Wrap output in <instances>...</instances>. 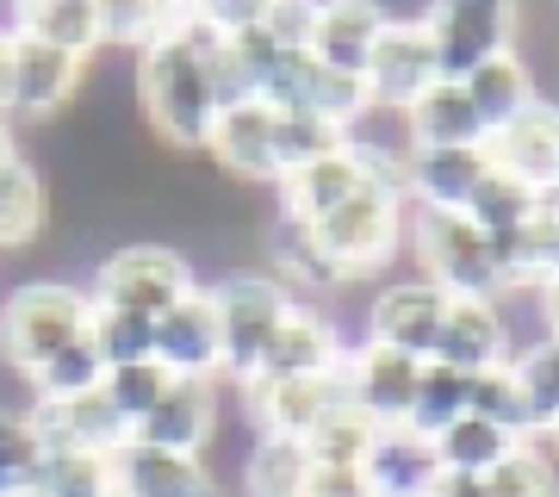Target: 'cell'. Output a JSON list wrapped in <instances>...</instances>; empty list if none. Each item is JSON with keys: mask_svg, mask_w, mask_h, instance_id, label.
Segmentation results:
<instances>
[{"mask_svg": "<svg viewBox=\"0 0 559 497\" xmlns=\"http://www.w3.org/2000/svg\"><path fill=\"white\" fill-rule=\"evenodd\" d=\"M131 87H138V113H143V125L156 131L162 150H175V156L205 150L212 119H218V94H212L200 44L187 38L180 25H168L150 50H138Z\"/></svg>", "mask_w": 559, "mask_h": 497, "instance_id": "1", "label": "cell"}, {"mask_svg": "<svg viewBox=\"0 0 559 497\" xmlns=\"http://www.w3.org/2000/svg\"><path fill=\"white\" fill-rule=\"evenodd\" d=\"M404 218H411V205H404L399 180L367 175L355 193H348L336 212H330V218L305 224V230L318 237L323 261L336 268L342 286H355V280L385 274V261L404 249Z\"/></svg>", "mask_w": 559, "mask_h": 497, "instance_id": "2", "label": "cell"}, {"mask_svg": "<svg viewBox=\"0 0 559 497\" xmlns=\"http://www.w3.org/2000/svg\"><path fill=\"white\" fill-rule=\"evenodd\" d=\"M404 249L417 261V274L429 280V286H441L448 298H498L503 293L498 242L485 237L466 212L411 205V218H404Z\"/></svg>", "mask_w": 559, "mask_h": 497, "instance_id": "3", "label": "cell"}, {"mask_svg": "<svg viewBox=\"0 0 559 497\" xmlns=\"http://www.w3.org/2000/svg\"><path fill=\"white\" fill-rule=\"evenodd\" d=\"M212 305H218V342H224V386H249L267 355L274 330L299 293L274 274V268H224L212 280Z\"/></svg>", "mask_w": 559, "mask_h": 497, "instance_id": "4", "label": "cell"}, {"mask_svg": "<svg viewBox=\"0 0 559 497\" xmlns=\"http://www.w3.org/2000/svg\"><path fill=\"white\" fill-rule=\"evenodd\" d=\"M87 293L69 280H25L0 298V360L20 379H32L50 355H62L75 336H87Z\"/></svg>", "mask_w": 559, "mask_h": 497, "instance_id": "5", "label": "cell"}, {"mask_svg": "<svg viewBox=\"0 0 559 497\" xmlns=\"http://www.w3.org/2000/svg\"><path fill=\"white\" fill-rule=\"evenodd\" d=\"M200 286V268L180 256L175 242H119L112 256L94 268L87 280V305L106 311H138V318H162L175 298H187Z\"/></svg>", "mask_w": 559, "mask_h": 497, "instance_id": "6", "label": "cell"}, {"mask_svg": "<svg viewBox=\"0 0 559 497\" xmlns=\"http://www.w3.org/2000/svg\"><path fill=\"white\" fill-rule=\"evenodd\" d=\"M417 20L436 32L441 75H454V81H460L466 69H479L485 57H498V50H516L522 0H429Z\"/></svg>", "mask_w": 559, "mask_h": 497, "instance_id": "7", "label": "cell"}, {"mask_svg": "<svg viewBox=\"0 0 559 497\" xmlns=\"http://www.w3.org/2000/svg\"><path fill=\"white\" fill-rule=\"evenodd\" d=\"M441 81V57H436V32L411 13V20H385V32L373 38V57L360 69V87H367V106L380 113H404L417 94H429Z\"/></svg>", "mask_w": 559, "mask_h": 497, "instance_id": "8", "label": "cell"}, {"mask_svg": "<svg viewBox=\"0 0 559 497\" xmlns=\"http://www.w3.org/2000/svg\"><path fill=\"white\" fill-rule=\"evenodd\" d=\"M448 305H454V298L441 293V286H429L423 274L385 280V286H373V298H367V323H360V336L429 360L436 355V336H441Z\"/></svg>", "mask_w": 559, "mask_h": 497, "instance_id": "9", "label": "cell"}, {"mask_svg": "<svg viewBox=\"0 0 559 497\" xmlns=\"http://www.w3.org/2000/svg\"><path fill=\"white\" fill-rule=\"evenodd\" d=\"M485 156H491V168L516 175L522 187H535L540 205L559 199V99L535 94L516 119L485 138Z\"/></svg>", "mask_w": 559, "mask_h": 497, "instance_id": "10", "label": "cell"}, {"mask_svg": "<svg viewBox=\"0 0 559 497\" xmlns=\"http://www.w3.org/2000/svg\"><path fill=\"white\" fill-rule=\"evenodd\" d=\"M348 348H355V342L342 336V323L330 318V311H318V305H305L299 298V305L286 311V323L274 330V342H267V355H261V367H255L249 386L305 379V374H342Z\"/></svg>", "mask_w": 559, "mask_h": 497, "instance_id": "11", "label": "cell"}, {"mask_svg": "<svg viewBox=\"0 0 559 497\" xmlns=\"http://www.w3.org/2000/svg\"><path fill=\"white\" fill-rule=\"evenodd\" d=\"M348 398H355L367 417L380 423V429H404L411 417V404H417V379H423V360L404 355V348H385V342H367L360 336L348 348Z\"/></svg>", "mask_w": 559, "mask_h": 497, "instance_id": "12", "label": "cell"}, {"mask_svg": "<svg viewBox=\"0 0 559 497\" xmlns=\"http://www.w3.org/2000/svg\"><path fill=\"white\" fill-rule=\"evenodd\" d=\"M218 423H224V379H175L131 436L150 441V448H168V454H205Z\"/></svg>", "mask_w": 559, "mask_h": 497, "instance_id": "13", "label": "cell"}, {"mask_svg": "<svg viewBox=\"0 0 559 497\" xmlns=\"http://www.w3.org/2000/svg\"><path fill=\"white\" fill-rule=\"evenodd\" d=\"M150 355L175 379H224V342H218V305L212 286H193L156 318V348Z\"/></svg>", "mask_w": 559, "mask_h": 497, "instance_id": "14", "label": "cell"}, {"mask_svg": "<svg viewBox=\"0 0 559 497\" xmlns=\"http://www.w3.org/2000/svg\"><path fill=\"white\" fill-rule=\"evenodd\" d=\"M81 87H87V57L13 32V119H57Z\"/></svg>", "mask_w": 559, "mask_h": 497, "instance_id": "15", "label": "cell"}, {"mask_svg": "<svg viewBox=\"0 0 559 497\" xmlns=\"http://www.w3.org/2000/svg\"><path fill=\"white\" fill-rule=\"evenodd\" d=\"M32 436L38 448H75V454H119L131 441V423L106 404V392H81V398H32Z\"/></svg>", "mask_w": 559, "mask_h": 497, "instance_id": "16", "label": "cell"}, {"mask_svg": "<svg viewBox=\"0 0 559 497\" xmlns=\"http://www.w3.org/2000/svg\"><path fill=\"white\" fill-rule=\"evenodd\" d=\"M205 156L218 162L230 180H249V187H280L274 106H267V99H237V106H218L212 138H205Z\"/></svg>", "mask_w": 559, "mask_h": 497, "instance_id": "17", "label": "cell"}, {"mask_svg": "<svg viewBox=\"0 0 559 497\" xmlns=\"http://www.w3.org/2000/svg\"><path fill=\"white\" fill-rule=\"evenodd\" d=\"M342 367H348V360H342ZM342 398H348V379L342 374H305V379H274V386H242V404H249L255 429L293 436V441L311 436Z\"/></svg>", "mask_w": 559, "mask_h": 497, "instance_id": "18", "label": "cell"}, {"mask_svg": "<svg viewBox=\"0 0 559 497\" xmlns=\"http://www.w3.org/2000/svg\"><path fill=\"white\" fill-rule=\"evenodd\" d=\"M429 360H441V367H454L466 379L503 367L510 360V330H503L498 298H454L448 318H441V336H436V355Z\"/></svg>", "mask_w": 559, "mask_h": 497, "instance_id": "19", "label": "cell"}, {"mask_svg": "<svg viewBox=\"0 0 559 497\" xmlns=\"http://www.w3.org/2000/svg\"><path fill=\"white\" fill-rule=\"evenodd\" d=\"M212 485L218 473L205 466V454H168L138 436L112 454V497H205Z\"/></svg>", "mask_w": 559, "mask_h": 497, "instance_id": "20", "label": "cell"}, {"mask_svg": "<svg viewBox=\"0 0 559 497\" xmlns=\"http://www.w3.org/2000/svg\"><path fill=\"white\" fill-rule=\"evenodd\" d=\"M385 0H318V25H311V57L336 75H360L373 57V38L385 32Z\"/></svg>", "mask_w": 559, "mask_h": 497, "instance_id": "21", "label": "cell"}, {"mask_svg": "<svg viewBox=\"0 0 559 497\" xmlns=\"http://www.w3.org/2000/svg\"><path fill=\"white\" fill-rule=\"evenodd\" d=\"M479 175H485V150H411L399 168V193H404V205L466 212Z\"/></svg>", "mask_w": 559, "mask_h": 497, "instance_id": "22", "label": "cell"}, {"mask_svg": "<svg viewBox=\"0 0 559 497\" xmlns=\"http://www.w3.org/2000/svg\"><path fill=\"white\" fill-rule=\"evenodd\" d=\"M360 180H367V168H360L355 150L342 143V150H330V156L305 162V168H293V175H280V187H274V193H280V218H293V224L330 218Z\"/></svg>", "mask_w": 559, "mask_h": 497, "instance_id": "23", "label": "cell"}, {"mask_svg": "<svg viewBox=\"0 0 559 497\" xmlns=\"http://www.w3.org/2000/svg\"><path fill=\"white\" fill-rule=\"evenodd\" d=\"M404 131H411V150H485V125L454 75H441L429 94L404 106Z\"/></svg>", "mask_w": 559, "mask_h": 497, "instance_id": "24", "label": "cell"}, {"mask_svg": "<svg viewBox=\"0 0 559 497\" xmlns=\"http://www.w3.org/2000/svg\"><path fill=\"white\" fill-rule=\"evenodd\" d=\"M503 374H510V386H516L522 441H547L559 429V336H540V342L510 348Z\"/></svg>", "mask_w": 559, "mask_h": 497, "instance_id": "25", "label": "cell"}, {"mask_svg": "<svg viewBox=\"0 0 559 497\" xmlns=\"http://www.w3.org/2000/svg\"><path fill=\"white\" fill-rule=\"evenodd\" d=\"M360 473L373 485V497H429L441 478L436 441L411 436V429H380V441L367 448Z\"/></svg>", "mask_w": 559, "mask_h": 497, "instance_id": "26", "label": "cell"}, {"mask_svg": "<svg viewBox=\"0 0 559 497\" xmlns=\"http://www.w3.org/2000/svg\"><path fill=\"white\" fill-rule=\"evenodd\" d=\"M503 293H559V212L540 205L528 224L498 237Z\"/></svg>", "mask_w": 559, "mask_h": 497, "instance_id": "27", "label": "cell"}, {"mask_svg": "<svg viewBox=\"0 0 559 497\" xmlns=\"http://www.w3.org/2000/svg\"><path fill=\"white\" fill-rule=\"evenodd\" d=\"M460 87H466V99H473V113H479V125H485V138H491L498 125H510L522 106L535 99V69H528L522 50H498V57H485L479 69H466Z\"/></svg>", "mask_w": 559, "mask_h": 497, "instance_id": "28", "label": "cell"}, {"mask_svg": "<svg viewBox=\"0 0 559 497\" xmlns=\"http://www.w3.org/2000/svg\"><path fill=\"white\" fill-rule=\"evenodd\" d=\"M50 224V187L25 156L0 162V256H25Z\"/></svg>", "mask_w": 559, "mask_h": 497, "instance_id": "29", "label": "cell"}, {"mask_svg": "<svg viewBox=\"0 0 559 497\" xmlns=\"http://www.w3.org/2000/svg\"><path fill=\"white\" fill-rule=\"evenodd\" d=\"M305 485H311V448L293 436L255 429V448L242 454L237 492L242 497H305Z\"/></svg>", "mask_w": 559, "mask_h": 497, "instance_id": "30", "label": "cell"}, {"mask_svg": "<svg viewBox=\"0 0 559 497\" xmlns=\"http://www.w3.org/2000/svg\"><path fill=\"white\" fill-rule=\"evenodd\" d=\"M13 32L57 44V50H75V57H87V62L100 50L94 0H13Z\"/></svg>", "mask_w": 559, "mask_h": 497, "instance_id": "31", "label": "cell"}, {"mask_svg": "<svg viewBox=\"0 0 559 497\" xmlns=\"http://www.w3.org/2000/svg\"><path fill=\"white\" fill-rule=\"evenodd\" d=\"M25 485L38 497H112V454H75V448H38Z\"/></svg>", "mask_w": 559, "mask_h": 497, "instance_id": "32", "label": "cell"}, {"mask_svg": "<svg viewBox=\"0 0 559 497\" xmlns=\"http://www.w3.org/2000/svg\"><path fill=\"white\" fill-rule=\"evenodd\" d=\"M516 429H503V423H491V417H466L454 423V429H441L436 436V460H441V473H473V478H485L491 466H498L510 448H516Z\"/></svg>", "mask_w": 559, "mask_h": 497, "instance_id": "33", "label": "cell"}, {"mask_svg": "<svg viewBox=\"0 0 559 497\" xmlns=\"http://www.w3.org/2000/svg\"><path fill=\"white\" fill-rule=\"evenodd\" d=\"M535 212H540V193H535V187H522L516 175L491 168V156H485V175H479V187H473V199H466V218H473L485 237L498 242V237H510L516 224H528Z\"/></svg>", "mask_w": 559, "mask_h": 497, "instance_id": "34", "label": "cell"}, {"mask_svg": "<svg viewBox=\"0 0 559 497\" xmlns=\"http://www.w3.org/2000/svg\"><path fill=\"white\" fill-rule=\"evenodd\" d=\"M267 261H274V274L286 280L293 293H336L342 286L336 268L323 261L318 237H311L305 224H293V218H274V230H267Z\"/></svg>", "mask_w": 559, "mask_h": 497, "instance_id": "35", "label": "cell"}, {"mask_svg": "<svg viewBox=\"0 0 559 497\" xmlns=\"http://www.w3.org/2000/svg\"><path fill=\"white\" fill-rule=\"evenodd\" d=\"M466 392H473V379L454 374V367H441V360H423V379H417V404H411V417L404 429L423 441H436L441 429H454L466 417Z\"/></svg>", "mask_w": 559, "mask_h": 497, "instance_id": "36", "label": "cell"}, {"mask_svg": "<svg viewBox=\"0 0 559 497\" xmlns=\"http://www.w3.org/2000/svg\"><path fill=\"white\" fill-rule=\"evenodd\" d=\"M373 441H380V423L367 417L355 398H342L336 411H330V417L305 436V448H311V460H318V466H360Z\"/></svg>", "mask_w": 559, "mask_h": 497, "instance_id": "37", "label": "cell"}, {"mask_svg": "<svg viewBox=\"0 0 559 497\" xmlns=\"http://www.w3.org/2000/svg\"><path fill=\"white\" fill-rule=\"evenodd\" d=\"M485 492L491 497H559V454L547 441H516L485 473Z\"/></svg>", "mask_w": 559, "mask_h": 497, "instance_id": "38", "label": "cell"}, {"mask_svg": "<svg viewBox=\"0 0 559 497\" xmlns=\"http://www.w3.org/2000/svg\"><path fill=\"white\" fill-rule=\"evenodd\" d=\"M100 379H106V360L94 348V336H75L62 355L44 360L25 386H32V398H81V392H100Z\"/></svg>", "mask_w": 559, "mask_h": 497, "instance_id": "39", "label": "cell"}, {"mask_svg": "<svg viewBox=\"0 0 559 497\" xmlns=\"http://www.w3.org/2000/svg\"><path fill=\"white\" fill-rule=\"evenodd\" d=\"M94 25H100V50H124V57L150 50L168 32L156 0H94Z\"/></svg>", "mask_w": 559, "mask_h": 497, "instance_id": "40", "label": "cell"}, {"mask_svg": "<svg viewBox=\"0 0 559 497\" xmlns=\"http://www.w3.org/2000/svg\"><path fill=\"white\" fill-rule=\"evenodd\" d=\"M87 336H94L106 367L156 360L150 355V348H156V318H138V311H106V305H94V311H87Z\"/></svg>", "mask_w": 559, "mask_h": 497, "instance_id": "41", "label": "cell"}, {"mask_svg": "<svg viewBox=\"0 0 559 497\" xmlns=\"http://www.w3.org/2000/svg\"><path fill=\"white\" fill-rule=\"evenodd\" d=\"M342 150V125H330L323 113H274V156H280V175H293L305 162Z\"/></svg>", "mask_w": 559, "mask_h": 497, "instance_id": "42", "label": "cell"}, {"mask_svg": "<svg viewBox=\"0 0 559 497\" xmlns=\"http://www.w3.org/2000/svg\"><path fill=\"white\" fill-rule=\"evenodd\" d=\"M175 386V374L162 367V360H131V367H106V379H100V392H106V404L119 411L131 429H138L143 417H150V404H156L162 392Z\"/></svg>", "mask_w": 559, "mask_h": 497, "instance_id": "43", "label": "cell"}, {"mask_svg": "<svg viewBox=\"0 0 559 497\" xmlns=\"http://www.w3.org/2000/svg\"><path fill=\"white\" fill-rule=\"evenodd\" d=\"M32 460H38V436H32L25 411H0V497L20 492Z\"/></svg>", "mask_w": 559, "mask_h": 497, "instance_id": "44", "label": "cell"}, {"mask_svg": "<svg viewBox=\"0 0 559 497\" xmlns=\"http://www.w3.org/2000/svg\"><path fill=\"white\" fill-rule=\"evenodd\" d=\"M466 411H473V417H491V423H503V429H516V436H522L516 386H510V374H503V367H491V374L473 379V392H466Z\"/></svg>", "mask_w": 559, "mask_h": 497, "instance_id": "45", "label": "cell"}, {"mask_svg": "<svg viewBox=\"0 0 559 497\" xmlns=\"http://www.w3.org/2000/svg\"><path fill=\"white\" fill-rule=\"evenodd\" d=\"M311 25H318V0H274L261 32L280 44V50H311Z\"/></svg>", "mask_w": 559, "mask_h": 497, "instance_id": "46", "label": "cell"}, {"mask_svg": "<svg viewBox=\"0 0 559 497\" xmlns=\"http://www.w3.org/2000/svg\"><path fill=\"white\" fill-rule=\"evenodd\" d=\"M267 7H274V0H200V20L218 25L224 38H237V32H255V25L267 20Z\"/></svg>", "mask_w": 559, "mask_h": 497, "instance_id": "47", "label": "cell"}, {"mask_svg": "<svg viewBox=\"0 0 559 497\" xmlns=\"http://www.w3.org/2000/svg\"><path fill=\"white\" fill-rule=\"evenodd\" d=\"M305 497H373V485H367L360 466H318V460H311V485H305Z\"/></svg>", "mask_w": 559, "mask_h": 497, "instance_id": "48", "label": "cell"}, {"mask_svg": "<svg viewBox=\"0 0 559 497\" xmlns=\"http://www.w3.org/2000/svg\"><path fill=\"white\" fill-rule=\"evenodd\" d=\"M429 497H491V492H485V478H473V473H441Z\"/></svg>", "mask_w": 559, "mask_h": 497, "instance_id": "49", "label": "cell"}, {"mask_svg": "<svg viewBox=\"0 0 559 497\" xmlns=\"http://www.w3.org/2000/svg\"><path fill=\"white\" fill-rule=\"evenodd\" d=\"M0 113L13 119V32H0Z\"/></svg>", "mask_w": 559, "mask_h": 497, "instance_id": "50", "label": "cell"}, {"mask_svg": "<svg viewBox=\"0 0 559 497\" xmlns=\"http://www.w3.org/2000/svg\"><path fill=\"white\" fill-rule=\"evenodd\" d=\"M162 7V20L168 25H180V20H193V13H200V0H156Z\"/></svg>", "mask_w": 559, "mask_h": 497, "instance_id": "51", "label": "cell"}, {"mask_svg": "<svg viewBox=\"0 0 559 497\" xmlns=\"http://www.w3.org/2000/svg\"><path fill=\"white\" fill-rule=\"evenodd\" d=\"M7 156H20V150H13V119L0 113V162H7Z\"/></svg>", "mask_w": 559, "mask_h": 497, "instance_id": "52", "label": "cell"}, {"mask_svg": "<svg viewBox=\"0 0 559 497\" xmlns=\"http://www.w3.org/2000/svg\"><path fill=\"white\" fill-rule=\"evenodd\" d=\"M205 497H242V492H237V485H224V478H218V485H212V492H205Z\"/></svg>", "mask_w": 559, "mask_h": 497, "instance_id": "53", "label": "cell"}, {"mask_svg": "<svg viewBox=\"0 0 559 497\" xmlns=\"http://www.w3.org/2000/svg\"><path fill=\"white\" fill-rule=\"evenodd\" d=\"M7 497H38V492H32V485H20V492H7Z\"/></svg>", "mask_w": 559, "mask_h": 497, "instance_id": "54", "label": "cell"}, {"mask_svg": "<svg viewBox=\"0 0 559 497\" xmlns=\"http://www.w3.org/2000/svg\"><path fill=\"white\" fill-rule=\"evenodd\" d=\"M547 448H554V454H559V429H554V436H547Z\"/></svg>", "mask_w": 559, "mask_h": 497, "instance_id": "55", "label": "cell"}, {"mask_svg": "<svg viewBox=\"0 0 559 497\" xmlns=\"http://www.w3.org/2000/svg\"><path fill=\"white\" fill-rule=\"evenodd\" d=\"M554 336H559V298H554Z\"/></svg>", "mask_w": 559, "mask_h": 497, "instance_id": "56", "label": "cell"}, {"mask_svg": "<svg viewBox=\"0 0 559 497\" xmlns=\"http://www.w3.org/2000/svg\"><path fill=\"white\" fill-rule=\"evenodd\" d=\"M547 205H554V212H559V199H547Z\"/></svg>", "mask_w": 559, "mask_h": 497, "instance_id": "57", "label": "cell"}, {"mask_svg": "<svg viewBox=\"0 0 559 497\" xmlns=\"http://www.w3.org/2000/svg\"><path fill=\"white\" fill-rule=\"evenodd\" d=\"M554 20H559V0H554Z\"/></svg>", "mask_w": 559, "mask_h": 497, "instance_id": "58", "label": "cell"}, {"mask_svg": "<svg viewBox=\"0 0 559 497\" xmlns=\"http://www.w3.org/2000/svg\"><path fill=\"white\" fill-rule=\"evenodd\" d=\"M554 298H559V293H554Z\"/></svg>", "mask_w": 559, "mask_h": 497, "instance_id": "59", "label": "cell"}]
</instances>
